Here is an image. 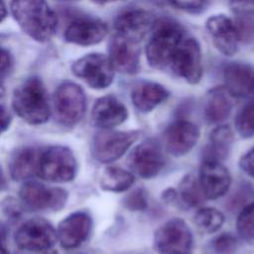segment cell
I'll return each instance as SVG.
<instances>
[{"label":"cell","instance_id":"8fae6325","mask_svg":"<svg viewBox=\"0 0 254 254\" xmlns=\"http://www.w3.org/2000/svg\"><path fill=\"white\" fill-rule=\"evenodd\" d=\"M22 203L33 210L58 211L67 200V192L61 188H49L38 182H26L19 190Z\"/></svg>","mask_w":254,"mask_h":254},{"label":"cell","instance_id":"6da1fadb","mask_svg":"<svg viewBox=\"0 0 254 254\" xmlns=\"http://www.w3.org/2000/svg\"><path fill=\"white\" fill-rule=\"evenodd\" d=\"M10 11L21 30L37 42L50 41L57 31L58 17L47 0H11Z\"/></svg>","mask_w":254,"mask_h":254},{"label":"cell","instance_id":"603a6c76","mask_svg":"<svg viewBox=\"0 0 254 254\" xmlns=\"http://www.w3.org/2000/svg\"><path fill=\"white\" fill-rule=\"evenodd\" d=\"M41 151L34 147H23L18 149L10 158V177L17 182L26 181L38 176Z\"/></svg>","mask_w":254,"mask_h":254},{"label":"cell","instance_id":"52a82bcc","mask_svg":"<svg viewBox=\"0 0 254 254\" xmlns=\"http://www.w3.org/2000/svg\"><path fill=\"white\" fill-rule=\"evenodd\" d=\"M72 73L94 89L108 87L114 78V67L108 57L99 53L87 54L70 66Z\"/></svg>","mask_w":254,"mask_h":254},{"label":"cell","instance_id":"2e32d148","mask_svg":"<svg viewBox=\"0 0 254 254\" xmlns=\"http://www.w3.org/2000/svg\"><path fill=\"white\" fill-rule=\"evenodd\" d=\"M198 181L206 199H217L228 191L231 176L220 162L203 160L199 168Z\"/></svg>","mask_w":254,"mask_h":254},{"label":"cell","instance_id":"484cf974","mask_svg":"<svg viewBox=\"0 0 254 254\" xmlns=\"http://www.w3.org/2000/svg\"><path fill=\"white\" fill-rule=\"evenodd\" d=\"M135 182L134 175L122 168H106L99 180L100 188L111 192H122L127 190Z\"/></svg>","mask_w":254,"mask_h":254},{"label":"cell","instance_id":"f546056e","mask_svg":"<svg viewBox=\"0 0 254 254\" xmlns=\"http://www.w3.org/2000/svg\"><path fill=\"white\" fill-rule=\"evenodd\" d=\"M235 129L242 138L254 136V99H250L237 113Z\"/></svg>","mask_w":254,"mask_h":254},{"label":"cell","instance_id":"44dd1931","mask_svg":"<svg viewBox=\"0 0 254 254\" xmlns=\"http://www.w3.org/2000/svg\"><path fill=\"white\" fill-rule=\"evenodd\" d=\"M127 117L126 106L113 95L98 98L91 110V121L100 129H113L122 124Z\"/></svg>","mask_w":254,"mask_h":254},{"label":"cell","instance_id":"836d02e7","mask_svg":"<svg viewBox=\"0 0 254 254\" xmlns=\"http://www.w3.org/2000/svg\"><path fill=\"white\" fill-rule=\"evenodd\" d=\"M175 8L188 13H199L205 8L206 0H167Z\"/></svg>","mask_w":254,"mask_h":254},{"label":"cell","instance_id":"cb8c5ba5","mask_svg":"<svg viewBox=\"0 0 254 254\" xmlns=\"http://www.w3.org/2000/svg\"><path fill=\"white\" fill-rule=\"evenodd\" d=\"M231 97L224 86H216L208 90L203 104L204 120L208 124L224 122L232 110Z\"/></svg>","mask_w":254,"mask_h":254},{"label":"cell","instance_id":"1f68e13d","mask_svg":"<svg viewBox=\"0 0 254 254\" xmlns=\"http://www.w3.org/2000/svg\"><path fill=\"white\" fill-rule=\"evenodd\" d=\"M236 26L241 43H252L254 41V16H235Z\"/></svg>","mask_w":254,"mask_h":254},{"label":"cell","instance_id":"3957f363","mask_svg":"<svg viewBox=\"0 0 254 254\" xmlns=\"http://www.w3.org/2000/svg\"><path fill=\"white\" fill-rule=\"evenodd\" d=\"M12 107L16 114L29 124L39 125L47 122L51 107L43 81L37 76L22 81L13 91Z\"/></svg>","mask_w":254,"mask_h":254},{"label":"cell","instance_id":"7402d4cb","mask_svg":"<svg viewBox=\"0 0 254 254\" xmlns=\"http://www.w3.org/2000/svg\"><path fill=\"white\" fill-rule=\"evenodd\" d=\"M169 90L162 84L152 81L137 83L131 91V100L137 110L148 113L168 99Z\"/></svg>","mask_w":254,"mask_h":254},{"label":"cell","instance_id":"9a60e30c","mask_svg":"<svg viewBox=\"0 0 254 254\" xmlns=\"http://www.w3.org/2000/svg\"><path fill=\"white\" fill-rule=\"evenodd\" d=\"M199 138L198 127L185 119L171 123L164 133L165 148L169 154L181 157L189 153Z\"/></svg>","mask_w":254,"mask_h":254},{"label":"cell","instance_id":"d6a6232c","mask_svg":"<svg viewBox=\"0 0 254 254\" xmlns=\"http://www.w3.org/2000/svg\"><path fill=\"white\" fill-rule=\"evenodd\" d=\"M124 206L131 211H142L148 206V195L145 190L136 189L123 199Z\"/></svg>","mask_w":254,"mask_h":254},{"label":"cell","instance_id":"60d3db41","mask_svg":"<svg viewBox=\"0 0 254 254\" xmlns=\"http://www.w3.org/2000/svg\"><path fill=\"white\" fill-rule=\"evenodd\" d=\"M2 254H10L9 251L4 247V245H3V247H2Z\"/></svg>","mask_w":254,"mask_h":254},{"label":"cell","instance_id":"4fadbf2b","mask_svg":"<svg viewBox=\"0 0 254 254\" xmlns=\"http://www.w3.org/2000/svg\"><path fill=\"white\" fill-rule=\"evenodd\" d=\"M205 28L215 49L226 57L234 56L239 48V35L234 21L229 17L217 14L210 16Z\"/></svg>","mask_w":254,"mask_h":254},{"label":"cell","instance_id":"8992f818","mask_svg":"<svg viewBox=\"0 0 254 254\" xmlns=\"http://www.w3.org/2000/svg\"><path fill=\"white\" fill-rule=\"evenodd\" d=\"M138 131H115L101 129L97 132L91 144V152L95 160L100 163H112L121 158L137 141Z\"/></svg>","mask_w":254,"mask_h":254},{"label":"cell","instance_id":"7bdbcfd3","mask_svg":"<svg viewBox=\"0 0 254 254\" xmlns=\"http://www.w3.org/2000/svg\"><path fill=\"white\" fill-rule=\"evenodd\" d=\"M65 1H73V0H65Z\"/></svg>","mask_w":254,"mask_h":254},{"label":"cell","instance_id":"5b68a950","mask_svg":"<svg viewBox=\"0 0 254 254\" xmlns=\"http://www.w3.org/2000/svg\"><path fill=\"white\" fill-rule=\"evenodd\" d=\"M54 109L57 120L64 126L72 127L84 116L86 96L83 89L76 83L64 81L54 94Z\"/></svg>","mask_w":254,"mask_h":254},{"label":"cell","instance_id":"f1b7e54d","mask_svg":"<svg viewBox=\"0 0 254 254\" xmlns=\"http://www.w3.org/2000/svg\"><path fill=\"white\" fill-rule=\"evenodd\" d=\"M238 242L231 233H221L210 239L204 246L203 254H236Z\"/></svg>","mask_w":254,"mask_h":254},{"label":"cell","instance_id":"7c38bea8","mask_svg":"<svg viewBox=\"0 0 254 254\" xmlns=\"http://www.w3.org/2000/svg\"><path fill=\"white\" fill-rule=\"evenodd\" d=\"M128 163L136 175L143 179H152L164 168L165 157L160 144L154 139H147L132 150Z\"/></svg>","mask_w":254,"mask_h":254},{"label":"cell","instance_id":"83f0119b","mask_svg":"<svg viewBox=\"0 0 254 254\" xmlns=\"http://www.w3.org/2000/svg\"><path fill=\"white\" fill-rule=\"evenodd\" d=\"M193 222L199 231L211 234L220 229L224 223V215L214 207H202L195 212Z\"/></svg>","mask_w":254,"mask_h":254},{"label":"cell","instance_id":"5bb4252c","mask_svg":"<svg viewBox=\"0 0 254 254\" xmlns=\"http://www.w3.org/2000/svg\"><path fill=\"white\" fill-rule=\"evenodd\" d=\"M92 229V218L88 212L77 210L64 217L57 228L58 240L64 249L80 246L89 236Z\"/></svg>","mask_w":254,"mask_h":254},{"label":"cell","instance_id":"4dcf8cb0","mask_svg":"<svg viewBox=\"0 0 254 254\" xmlns=\"http://www.w3.org/2000/svg\"><path fill=\"white\" fill-rule=\"evenodd\" d=\"M236 229L240 237L254 240V200L242 207L236 219Z\"/></svg>","mask_w":254,"mask_h":254},{"label":"cell","instance_id":"8d00e7d4","mask_svg":"<svg viewBox=\"0 0 254 254\" xmlns=\"http://www.w3.org/2000/svg\"><path fill=\"white\" fill-rule=\"evenodd\" d=\"M12 57L10 55V53L5 50L4 48H2L1 50V78L2 80H4L5 76L8 75V73L10 72L11 68H12Z\"/></svg>","mask_w":254,"mask_h":254},{"label":"cell","instance_id":"f35d334b","mask_svg":"<svg viewBox=\"0 0 254 254\" xmlns=\"http://www.w3.org/2000/svg\"><path fill=\"white\" fill-rule=\"evenodd\" d=\"M91 1L95 4L104 5V4H108V3H112V2H116V1H121V0H91Z\"/></svg>","mask_w":254,"mask_h":254},{"label":"cell","instance_id":"d6986e66","mask_svg":"<svg viewBox=\"0 0 254 254\" xmlns=\"http://www.w3.org/2000/svg\"><path fill=\"white\" fill-rule=\"evenodd\" d=\"M224 87L232 97L254 99V64L233 62L223 69Z\"/></svg>","mask_w":254,"mask_h":254},{"label":"cell","instance_id":"ac0fdd59","mask_svg":"<svg viewBox=\"0 0 254 254\" xmlns=\"http://www.w3.org/2000/svg\"><path fill=\"white\" fill-rule=\"evenodd\" d=\"M153 15L142 9H130L120 13L114 20L115 34L140 43L152 31L155 24Z\"/></svg>","mask_w":254,"mask_h":254},{"label":"cell","instance_id":"d590c367","mask_svg":"<svg viewBox=\"0 0 254 254\" xmlns=\"http://www.w3.org/2000/svg\"><path fill=\"white\" fill-rule=\"evenodd\" d=\"M239 167L245 174L254 178V147L240 158Z\"/></svg>","mask_w":254,"mask_h":254},{"label":"cell","instance_id":"4316f807","mask_svg":"<svg viewBox=\"0 0 254 254\" xmlns=\"http://www.w3.org/2000/svg\"><path fill=\"white\" fill-rule=\"evenodd\" d=\"M177 193L178 199L187 207H196L206 199L198 177L193 174H189L182 179Z\"/></svg>","mask_w":254,"mask_h":254},{"label":"cell","instance_id":"d4e9b609","mask_svg":"<svg viewBox=\"0 0 254 254\" xmlns=\"http://www.w3.org/2000/svg\"><path fill=\"white\" fill-rule=\"evenodd\" d=\"M233 144V132L227 125H219L209 134L208 144L203 151V160L221 162L225 160Z\"/></svg>","mask_w":254,"mask_h":254},{"label":"cell","instance_id":"7a4b0ae2","mask_svg":"<svg viewBox=\"0 0 254 254\" xmlns=\"http://www.w3.org/2000/svg\"><path fill=\"white\" fill-rule=\"evenodd\" d=\"M185 37V31L177 21L170 18H161L156 21L145 51L149 64L162 70L170 68Z\"/></svg>","mask_w":254,"mask_h":254},{"label":"cell","instance_id":"ba28073f","mask_svg":"<svg viewBox=\"0 0 254 254\" xmlns=\"http://www.w3.org/2000/svg\"><path fill=\"white\" fill-rule=\"evenodd\" d=\"M192 233L181 218H172L162 224L154 235V247L160 254L188 253L192 248Z\"/></svg>","mask_w":254,"mask_h":254},{"label":"cell","instance_id":"e0dca14e","mask_svg":"<svg viewBox=\"0 0 254 254\" xmlns=\"http://www.w3.org/2000/svg\"><path fill=\"white\" fill-rule=\"evenodd\" d=\"M139 43L114 34L108 45V58L115 70L134 74L140 65Z\"/></svg>","mask_w":254,"mask_h":254},{"label":"cell","instance_id":"ffe728a7","mask_svg":"<svg viewBox=\"0 0 254 254\" xmlns=\"http://www.w3.org/2000/svg\"><path fill=\"white\" fill-rule=\"evenodd\" d=\"M107 25L95 18L80 17L70 22L64 31V40L78 46H92L100 43L107 35Z\"/></svg>","mask_w":254,"mask_h":254},{"label":"cell","instance_id":"74e56055","mask_svg":"<svg viewBox=\"0 0 254 254\" xmlns=\"http://www.w3.org/2000/svg\"><path fill=\"white\" fill-rule=\"evenodd\" d=\"M1 114H2L1 129H2V132H5L9 128L12 118H11L10 113L5 109V106L3 104H2V107H1Z\"/></svg>","mask_w":254,"mask_h":254},{"label":"cell","instance_id":"e575fe53","mask_svg":"<svg viewBox=\"0 0 254 254\" xmlns=\"http://www.w3.org/2000/svg\"><path fill=\"white\" fill-rule=\"evenodd\" d=\"M229 7L235 16H254V0H230Z\"/></svg>","mask_w":254,"mask_h":254},{"label":"cell","instance_id":"b9f144b4","mask_svg":"<svg viewBox=\"0 0 254 254\" xmlns=\"http://www.w3.org/2000/svg\"><path fill=\"white\" fill-rule=\"evenodd\" d=\"M179 254H188V253H179Z\"/></svg>","mask_w":254,"mask_h":254},{"label":"cell","instance_id":"9c48e42d","mask_svg":"<svg viewBox=\"0 0 254 254\" xmlns=\"http://www.w3.org/2000/svg\"><path fill=\"white\" fill-rule=\"evenodd\" d=\"M14 239L18 248L38 253L53 248L58 234L50 221L36 217L24 222L17 229Z\"/></svg>","mask_w":254,"mask_h":254},{"label":"cell","instance_id":"ab89813d","mask_svg":"<svg viewBox=\"0 0 254 254\" xmlns=\"http://www.w3.org/2000/svg\"><path fill=\"white\" fill-rule=\"evenodd\" d=\"M38 254H58L57 251H55L53 248L51 249H47V250H44L42 252H38Z\"/></svg>","mask_w":254,"mask_h":254},{"label":"cell","instance_id":"277c9868","mask_svg":"<svg viewBox=\"0 0 254 254\" xmlns=\"http://www.w3.org/2000/svg\"><path fill=\"white\" fill-rule=\"evenodd\" d=\"M77 162L72 151L64 146H51L41 151L38 176L52 183H67L74 179Z\"/></svg>","mask_w":254,"mask_h":254},{"label":"cell","instance_id":"30bf717a","mask_svg":"<svg viewBox=\"0 0 254 254\" xmlns=\"http://www.w3.org/2000/svg\"><path fill=\"white\" fill-rule=\"evenodd\" d=\"M190 84H196L202 76V59L199 43L186 36L178 48L169 68Z\"/></svg>","mask_w":254,"mask_h":254}]
</instances>
